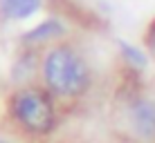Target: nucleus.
I'll return each mask as SVG.
<instances>
[{
	"instance_id": "obj_1",
	"label": "nucleus",
	"mask_w": 155,
	"mask_h": 143,
	"mask_svg": "<svg viewBox=\"0 0 155 143\" xmlns=\"http://www.w3.org/2000/svg\"><path fill=\"white\" fill-rule=\"evenodd\" d=\"M45 83L63 96L81 94L88 87V67L81 61V56L70 47H56L45 58L43 65Z\"/></svg>"
},
{
	"instance_id": "obj_2",
	"label": "nucleus",
	"mask_w": 155,
	"mask_h": 143,
	"mask_svg": "<svg viewBox=\"0 0 155 143\" xmlns=\"http://www.w3.org/2000/svg\"><path fill=\"white\" fill-rule=\"evenodd\" d=\"M14 114L31 132H47L54 125L52 103L41 89H23L14 98Z\"/></svg>"
},
{
	"instance_id": "obj_3",
	"label": "nucleus",
	"mask_w": 155,
	"mask_h": 143,
	"mask_svg": "<svg viewBox=\"0 0 155 143\" xmlns=\"http://www.w3.org/2000/svg\"><path fill=\"white\" fill-rule=\"evenodd\" d=\"M133 123L137 125L140 134L155 136V103L151 101H140L133 110Z\"/></svg>"
},
{
	"instance_id": "obj_4",
	"label": "nucleus",
	"mask_w": 155,
	"mask_h": 143,
	"mask_svg": "<svg viewBox=\"0 0 155 143\" xmlns=\"http://www.w3.org/2000/svg\"><path fill=\"white\" fill-rule=\"evenodd\" d=\"M38 5L41 0H0V9L9 18H29Z\"/></svg>"
},
{
	"instance_id": "obj_5",
	"label": "nucleus",
	"mask_w": 155,
	"mask_h": 143,
	"mask_svg": "<svg viewBox=\"0 0 155 143\" xmlns=\"http://www.w3.org/2000/svg\"><path fill=\"white\" fill-rule=\"evenodd\" d=\"M61 34V25L56 20H47V23L38 25L36 29H31L29 34H25V40L27 43H38V40H45V38H52V36Z\"/></svg>"
},
{
	"instance_id": "obj_6",
	"label": "nucleus",
	"mask_w": 155,
	"mask_h": 143,
	"mask_svg": "<svg viewBox=\"0 0 155 143\" xmlns=\"http://www.w3.org/2000/svg\"><path fill=\"white\" fill-rule=\"evenodd\" d=\"M121 49H124V56H128L133 63H135V65H140V67H142V65H146V58H144V54H142V51H137L135 47L121 43Z\"/></svg>"
},
{
	"instance_id": "obj_7",
	"label": "nucleus",
	"mask_w": 155,
	"mask_h": 143,
	"mask_svg": "<svg viewBox=\"0 0 155 143\" xmlns=\"http://www.w3.org/2000/svg\"><path fill=\"white\" fill-rule=\"evenodd\" d=\"M0 143H7V141H0Z\"/></svg>"
}]
</instances>
